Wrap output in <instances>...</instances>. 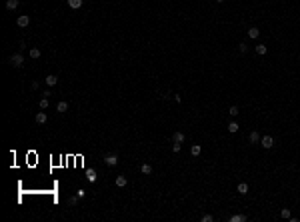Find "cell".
<instances>
[{"mask_svg": "<svg viewBox=\"0 0 300 222\" xmlns=\"http://www.w3.org/2000/svg\"><path fill=\"white\" fill-rule=\"evenodd\" d=\"M230 222H246V216L244 214H234V216H230Z\"/></svg>", "mask_w": 300, "mask_h": 222, "instance_id": "cell-17", "label": "cell"}, {"mask_svg": "<svg viewBox=\"0 0 300 222\" xmlns=\"http://www.w3.org/2000/svg\"><path fill=\"white\" fill-rule=\"evenodd\" d=\"M56 110H58L60 114L68 112V102H58V104H56Z\"/></svg>", "mask_w": 300, "mask_h": 222, "instance_id": "cell-13", "label": "cell"}, {"mask_svg": "<svg viewBox=\"0 0 300 222\" xmlns=\"http://www.w3.org/2000/svg\"><path fill=\"white\" fill-rule=\"evenodd\" d=\"M96 178H98V176H96V170H86V180L88 182H96Z\"/></svg>", "mask_w": 300, "mask_h": 222, "instance_id": "cell-12", "label": "cell"}, {"mask_svg": "<svg viewBox=\"0 0 300 222\" xmlns=\"http://www.w3.org/2000/svg\"><path fill=\"white\" fill-rule=\"evenodd\" d=\"M82 2H84V0H68V6L74 8V10H78V8L82 6Z\"/></svg>", "mask_w": 300, "mask_h": 222, "instance_id": "cell-15", "label": "cell"}, {"mask_svg": "<svg viewBox=\"0 0 300 222\" xmlns=\"http://www.w3.org/2000/svg\"><path fill=\"white\" fill-rule=\"evenodd\" d=\"M260 36V30L256 26H252V28H248V38H252V40H256Z\"/></svg>", "mask_w": 300, "mask_h": 222, "instance_id": "cell-10", "label": "cell"}, {"mask_svg": "<svg viewBox=\"0 0 300 222\" xmlns=\"http://www.w3.org/2000/svg\"><path fill=\"white\" fill-rule=\"evenodd\" d=\"M218 2H224V0H218Z\"/></svg>", "mask_w": 300, "mask_h": 222, "instance_id": "cell-32", "label": "cell"}, {"mask_svg": "<svg viewBox=\"0 0 300 222\" xmlns=\"http://www.w3.org/2000/svg\"><path fill=\"white\" fill-rule=\"evenodd\" d=\"M172 152H174V154H178V152H180V144H178V142H172Z\"/></svg>", "mask_w": 300, "mask_h": 222, "instance_id": "cell-26", "label": "cell"}, {"mask_svg": "<svg viewBox=\"0 0 300 222\" xmlns=\"http://www.w3.org/2000/svg\"><path fill=\"white\" fill-rule=\"evenodd\" d=\"M248 140H250V144H256V142H260V134L256 130H252V132L248 134Z\"/></svg>", "mask_w": 300, "mask_h": 222, "instance_id": "cell-11", "label": "cell"}, {"mask_svg": "<svg viewBox=\"0 0 300 222\" xmlns=\"http://www.w3.org/2000/svg\"><path fill=\"white\" fill-rule=\"evenodd\" d=\"M140 172H142L144 176H150L152 174V166H150L148 162H144V164H140Z\"/></svg>", "mask_w": 300, "mask_h": 222, "instance_id": "cell-7", "label": "cell"}, {"mask_svg": "<svg viewBox=\"0 0 300 222\" xmlns=\"http://www.w3.org/2000/svg\"><path fill=\"white\" fill-rule=\"evenodd\" d=\"M76 196H78V198H84V196H86V190H78V194H76Z\"/></svg>", "mask_w": 300, "mask_h": 222, "instance_id": "cell-29", "label": "cell"}, {"mask_svg": "<svg viewBox=\"0 0 300 222\" xmlns=\"http://www.w3.org/2000/svg\"><path fill=\"white\" fill-rule=\"evenodd\" d=\"M260 146L266 148V150H268V148H272L274 146V138H272V136H260Z\"/></svg>", "mask_w": 300, "mask_h": 222, "instance_id": "cell-2", "label": "cell"}, {"mask_svg": "<svg viewBox=\"0 0 300 222\" xmlns=\"http://www.w3.org/2000/svg\"><path fill=\"white\" fill-rule=\"evenodd\" d=\"M238 52L240 54H246L248 52V44H246V42H240V44H238Z\"/></svg>", "mask_w": 300, "mask_h": 222, "instance_id": "cell-19", "label": "cell"}, {"mask_svg": "<svg viewBox=\"0 0 300 222\" xmlns=\"http://www.w3.org/2000/svg\"><path fill=\"white\" fill-rule=\"evenodd\" d=\"M228 132H232V134L238 132V124H236V122H230V124H228Z\"/></svg>", "mask_w": 300, "mask_h": 222, "instance_id": "cell-21", "label": "cell"}, {"mask_svg": "<svg viewBox=\"0 0 300 222\" xmlns=\"http://www.w3.org/2000/svg\"><path fill=\"white\" fill-rule=\"evenodd\" d=\"M212 220H214V218H212L210 214H204V216H202V222H212Z\"/></svg>", "mask_w": 300, "mask_h": 222, "instance_id": "cell-27", "label": "cell"}, {"mask_svg": "<svg viewBox=\"0 0 300 222\" xmlns=\"http://www.w3.org/2000/svg\"><path fill=\"white\" fill-rule=\"evenodd\" d=\"M34 120H36V124H46V120H48L46 112H44V110H42V112H38V114L34 116Z\"/></svg>", "mask_w": 300, "mask_h": 222, "instance_id": "cell-6", "label": "cell"}, {"mask_svg": "<svg viewBox=\"0 0 300 222\" xmlns=\"http://www.w3.org/2000/svg\"><path fill=\"white\" fill-rule=\"evenodd\" d=\"M44 84H46V86H56V84H58V76H54V74H48L46 78H44Z\"/></svg>", "mask_w": 300, "mask_h": 222, "instance_id": "cell-5", "label": "cell"}, {"mask_svg": "<svg viewBox=\"0 0 300 222\" xmlns=\"http://www.w3.org/2000/svg\"><path fill=\"white\" fill-rule=\"evenodd\" d=\"M104 162H106L108 166H116V164H118V156L116 154H106L104 156Z\"/></svg>", "mask_w": 300, "mask_h": 222, "instance_id": "cell-4", "label": "cell"}, {"mask_svg": "<svg viewBox=\"0 0 300 222\" xmlns=\"http://www.w3.org/2000/svg\"><path fill=\"white\" fill-rule=\"evenodd\" d=\"M184 140H186V138H184V134H182L180 130H176V132L172 134V142H178V144H182Z\"/></svg>", "mask_w": 300, "mask_h": 222, "instance_id": "cell-8", "label": "cell"}, {"mask_svg": "<svg viewBox=\"0 0 300 222\" xmlns=\"http://www.w3.org/2000/svg\"><path fill=\"white\" fill-rule=\"evenodd\" d=\"M28 56H30V58H34V60H36V58H40V48H30V50H28Z\"/></svg>", "mask_w": 300, "mask_h": 222, "instance_id": "cell-16", "label": "cell"}, {"mask_svg": "<svg viewBox=\"0 0 300 222\" xmlns=\"http://www.w3.org/2000/svg\"><path fill=\"white\" fill-rule=\"evenodd\" d=\"M280 216H282V218H290V216H292L290 214V208H282L280 210Z\"/></svg>", "mask_w": 300, "mask_h": 222, "instance_id": "cell-22", "label": "cell"}, {"mask_svg": "<svg viewBox=\"0 0 300 222\" xmlns=\"http://www.w3.org/2000/svg\"><path fill=\"white\" fill-rule=\"evenodd\" d=\"M8 64H10V66H12V68H20V66H22V64H24V56H22V54H20V52L12 54V56L8 58Z\"/></svg>", "mask_w": 300, "mask_h": 222, "instance_id": "cell-1", "label": "cell"}, {"mask_svg": "<svg viewBox=\"0 0 300 222\" xmlns=\"http://www.w3.org/2000/svg\"><path fill=\"white\" fill-rule=\"evenodd\" d=\"M266 50H268V48L264 46V44H258V46H256V52H258V54H266Z\"/></svg>", "mask_w": 300, "mask_h": 222, "instance_id": "cell-24", "label": "cell"}, {"mask_svg": "<svg viewBox=\"0 0 300 222\" xmlns=\"http://www.w3.org/2000/svg\"><path fill=\"white\" fill-rule=\"evenodd\" d=\"M238 192L240 194H248V184L246 182H240L238 184Z\"/></svg>", "mask_w": 300, "mask_h": 222, "instance_id": "cell-18", "label": "cell"}, {"mask_svg": "<svg viewBox=\"0 0 300 222\" xmlns=\"http://www.w3.org/2000/svg\"><path fill=\"white\" fill-rule=\"evenodd\" d=\"M228 114L230 116H238V106H230L228 108Z\"/></svg>", "mask_w": 300, "mask_h": 222, "instance_id": "cell-23", "label": "cell"}, {"mask_svg": "<svg viewBox=\"0 0 300 222\" xmlns=\"http://www.w3.org/2000/svg\"><path fill=\"white\" fill-rule=\"evenodd\" d=\"M76 198H78V196H72V198H68V206H74V204H76Z\"/></svg>", "mask_w": 300, "mask_h": 222, "instance_id": "cell-28", "label": "cell"}, {"mask_svg": "<svg viewBox=\"0 0 300 222\" xmlns=\"http://www.w3.org/2000/svg\"><path fill=\"white\" fill-rule=\"evenodd\" d=\"M18 0H6V10H16L18 8Z\"/></svg>", "mask_w": 300, "mask_h": 222, "instance_id": "cell-14", "label": "cell"}, {"mask_svg": "<svg viewBox=\"0 0 300 222\" xmlns=\"http://www.w3.org/2000/svg\"><path fill=\"white\" fill-rule=\"evenodd\" d=\"M48 104H50V102H48V98H42V100H40V108H42V110H46Z\"/></svg>", "mask_w": 300, "mask_h": 222, "instance_id": "cell-25", "label": "cell"}, {"mask_svg": "<svg viewBox=\"0 0 300 222\" xmlns=\"http://www.w3.org/2000/svg\"><path fill=\"white\" fill-rule=\"evenodd\" d=\"M42 96H44V98H50V96H52V92H50V90H44V94H42Z\"/></svg>", "mask_w": 300, "mask_h": 222, "instance_id": "cell-31", "label": "cell"}, {"mask_svg": "<svg viewBox=\"0 0 300 222\" xmlns=\"http://www.w3.org/2000/svg\"><path fill=\"white\" fill-rule=\"evenodd\" d=\"M114 182H116V186H118V188H124V186L128 184L126 176H122V174H120V176H116V180H114Z\"/></svg>", "mask_w": 300, "mask_h": 222, "instance_id": "cell-9", "label": "cell"}, {"mask_svg": "<svg viewBox=\"0 0 300 222\" xmlns=\"http://www.w3.org/2000/svg\"><path fill=\"white\" fill-rule=\"evenodd\" d=\"M16 24H18L20 28H26L28 24H30V16H28V14H24V16H18V20H16Z\"/></svg>", "mask_w": 300, "mask_h": 222, "instance_id": "cell-3", "label": "cell"}, {"mask_svg": "<svg viewBox=\"0 0 300 222\" xmlns=\"http://www.w3.org/2000/svg\"><path fill=\"white\" fill-rule=\"evenodd\" d=\"M200 150H202V148H200V144H194V146L190 148V154H192V156H198Z\"/></svg>", "mask_w": 300, "mask_h": 222, "instance_id": "cell-20", "label": "cell"}, {"mask_svg": "<svg viewBox=\"0 0 300 222\" xmlns=\"http://www.w3.org/2000/svg\"><path fill=\"white\" fill-rule=\"evenodd\" d=\"M38 86H40V82L34 80V82H32V90H38Z\"/></svg>", "mask_w": 300, "mask_h": 222, "instance_id": "cell-30", "label": "cell"}]
</instances>
